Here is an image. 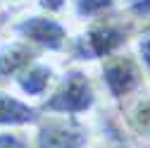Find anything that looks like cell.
I'll list each match as a JSON object with an SVG mask.
<instances>
[{"instance_id": "cell-1", "label": "cell", "mask_w": 150, "mask_h": 148, "mask_svg": "<svg viewBox=\"0 0 150 148\" xmlns=\"http://www.w3.org/2000/svg\"><path fill=\"white\" fill-rule=\"evenodd\" d=\"M136 22L138 19H134L126 10H119L103 19L81 24L79 31L74 33L69 58L76 65H91V62L98 65L110 55L131 48V43L138 36Z\"/></svg>"}, {"instance_id": "cell-2", "label": "cell", "mask_w": 150, "mask_h": 148, "mask_svg": "<svg viewBox=\"0 0 150 148\" xmlns=\"http://www.w3.org/2000/svg\"><path fill=\"white\" fill-rule=\"evenodd\" d=\"M64 19L67 17L50 14L38 7H29L10 22L7 31L31 43L41 55H69L74 31Z\"/></svg>"}, {"instance_id": "cell-3", "label": "cell", "mask_w": 150, "mask_h": 148, "mask_svg": "<svg viewBox=\"0 0 150 148\" xmlns=\"http://www.w3.org/2000/svg\"><path fill=\"white\" fill-rule=\"evenodd\" d=\"M98 86L96 79L86 72L83 65L74 62L64 72H60L57 84L52 86L48 98L38 105L45 115H71L83 117L98 105Z\"/></svg>"}, {"instance_id": "cell-4", "label": "cell", "mask_w": 150, "mask_h": 148, "mask_svg": "<svg viewBox=\"0 0 150 148\" xmlns=\"http://www.w3.org/2000/svg\"><path fill=\"white\" fill-rule=\"evenodd\" d=\"M98 81L110 100L124 103L145 88L148 74H145L141 60L136 58V53L126 48L122 53L105 58L103 62H98Z\"/></svg>"}, {"instance_id": "cell-5", "label": "cell", "mask_w": 150, "mask_h": 148, "mask_svg": "<svg viewBox=\"0 0 150 148\" xmlns=\"http://www.w3.org/2000/svg\"><path fill=\"white\" fill-rule=\"evenodd\" d=\"M31 129L33 148H91V127L83 117L43 112Z\"/></svg>"}, {"instance_id": "cell-6", "label": "cell", "mask_w": 150, "mask_h": 148, "mask_svg": "<svg viewBox=\"0 0 150 148\" xmlns=\"http://www.w3.org/2000/svg\"><path fill=\"white\" fill-rule=\"evenodd\" d=\"M60 79V72L57 67H55L50 60H48V55H43V58H38L36 62H31L19 77H17L12 81V91H17L22 98L36 103V105H41L48 93L52 91V86L57 84Z\"/></svg>"}, {"instance_id": "cell-7", "label": "cell", "mask_w": 150, "mask_h": 148, "mask_svg": "<svg viewBox=\"0 0 150 148\" xmlns=\"http://www.w3.org/2000/svg\"><path fill=\"white\" fill-rule=\"evenodd\" d=\"M38 58H43V55L31 43L19 38L17 33L7 31V36L0 38V86L10 88L12 81Z\"/></svg>"}, {"instance_id": "cell-8", "label": "cell", "mask_w": 150, "mask_h": 148, "mask_svg": "<svg viewBox=\"0 0 150 148\" xmlns=\"http://www.w3.org/2000/svg\"><path fill=\"white\" fill-rule=\"evenodd\" d=\"M41 107L17 91L0 86V129H29L41 120Z\"/></svg>"}, {"instance_id": "cell-9", "label": "cell", "mask_w": 150, "mask_h": 148, "mask_svg": "<svg viewBox=\"0 0 150 148\" xmlns=\"http://www.w3.org/2000/svg\"><path fill=\"white\" fill-rule=\"evenodd\" d=\"M124 124L134 136L150 141V91H141L134 98L124 100Z\"/></svg>"}, {"instance_id": "cell-10", "label": "cell", "mask_w": 150, "mask_h": 148, "mask_svg": "<svg viewBox=\"0 0 150 148\" xmlns=\"http://www.w3.org/2000/svg\"><path fill=\"white\" fill-rule=\"evenodd\" d=\"M119 10H124L122 0H71L67 17H71L79 24H88V22L103 19L107 14H115Z\"/></svg>"}, {"instance_id": "cell-11", "label": "cell", "mask_w": 150, "mask_h": 148, "mask_svg": "<svg viewBox=\"0 0 150 148\" xmlns=\"http://www.w3.org/2000/svg\"><path fill=\"white\" fill-rule=\"evenodd\" d=\"M0 148H33L26 129H0Z\"/></svg>"}, {"instance_id": "cell-12", "label": "cell", "mask_w": 150, "mask_h": 148, "mask_svg": "<svg viewBox=\"0 0 150 148\" xmlns=\"http://www.w3.org/2000/svg\"><path fill=\"white\" fill-rule=\"evenodd\" d=\"M131 50L136 53V58L141 60L145 74H148V79H150V26L141 29L138 36H136V41L131 43Z\"/></svg>"}, {"instance_id": "cell-13", "label": "cell", "mask_w": 150, "mask_h": 148, "mask_svg": "<svg viewBox=\"0 0 150 148\" xmlns=\"http://www.w3.org/2000/svg\"><path fill=\"white\" fill-rule=\"evenodd\" d=\"M122 7L134 19H150V0H122Z\"/></svg>"}, {"instance_id": "cell-14", "label": "cell", "mask_w": 150, "mask_h": 148, "mask_svg": "<svg viewBox=\"0 0 150 148\" xmlns=\"http://www.w3.org/2000/svg\"><path fill=\"white\" fill-rule=\"evenodd\" d=\"M3 3V7H5V12H24V10H29V7H33L36 5V0H0Z\"/></svg>"}, {"instance_id": "cell-15", "label": "cell", "mask_w": 150, "mask_h": 148, "mask_svg": "<svg viewBox=\"0 0 150 148\" xmlns=\"http://www.w3.org/2000/svg\"><path fill=\"white\" fill-rule=\"evenodd\" d=\"M5 14H7V12H5V7H3V3H0V19H3Z\"/></svg>"}, {"instance_id": "cell-16", "label": "cell", "mask_w": 150, "mask_h": 148, "mask_svg": "<svg viewBox=\"0 0 150 148\" xmlns=\"http://www.w3.org/2000/svg\"><path fill=\"white\" fill-rule=\"evenodd\" d=\"M91 148H100V146H91Z\"/></svg>"}]
</instances>
